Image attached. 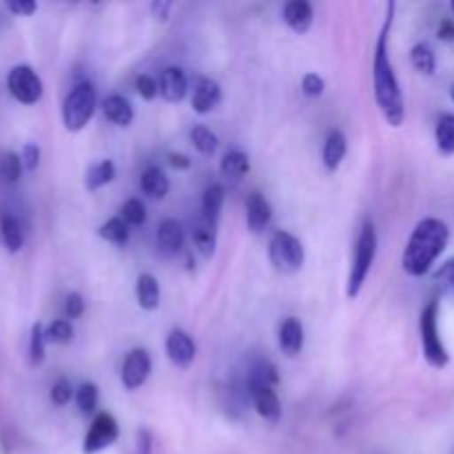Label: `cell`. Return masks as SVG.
I'll return each instance as SVG.
<instances>
[{"label": "cell", "mask_w": 454, "mask_h": 454, "mask_svg": "<svg viewBox=\"0 0 454 454\" xmlns=\"http://www.w3.org/2000/svg\"><path fill=\"white\" fill-rule=\"evenodd\" d=\"M393 13L395 4L390 3L384 27H381L380 35H377L375 60H372V87H375V100L381 115H384V120L390 127L397 129L406 120V102H403L402 87H399L397 74H395L393 60H390L388 53V35L390 27H393Z\"/></svg>", "instance_id": "1"}, {"label": "cell", "mask_w": 454, "mask_h": 454, "mask_svg": "<svg viewBox=\"0 0 454 454\" xmlns=\"http://www.w3.org/2000/svg\"><path fill=\"white\" fill-rule=\"evenodd\" d=\"M448 239H450V229L439 217H424L412 231L411 239L403 251L402 266L411 278H424L430 273L434 262L446 251Z\"/></svg>", "instance_id": "2"}, {"label": "cell", "mask_w": 454, "mask_h": 454, "mask_svg": "<svg viewBox=\"0 0 454 454\" xmlns=\"http://www.w3.org/2000/svg\"><path fill=\"white\" fill-rule=\"evenodd\" d=\"M377 257V231L372 220H366L362 226V233H359L357 247H355V257L353 266H350L348 282H346V295L348 300H355V297L362 293L364 284H366L368 275H371L372 264H375Z\"/></svg>", "instance_id": "3"}, {"label": "cell", "mask_w": 454, "mask_h": 454, "mask_svg": "<svg viewBox=\"0 0 454 454\" xmlns=\"http://www.w3.org/2000/svg\"><path fill=\"white\" fill-rule=\"evenodd\" d=\"M98 106V93L91 82H78L62 102V122L71 133H78L91 122Z\"/></svg>", "instance_id": "4"}, {"label": "cell", "mask_w": 454, "mask_h": 454, "mask_svg": "<svg viewBox=\"0 0 454 454\" xmlns=\"http://www.w3.org/2000/svg\"><path fill=\"white\" fill-rule=\"evenodd\" d=\"M419 335L426 362L437 371L446 368L450 364V355H448L442 341V333H439V300H430L428 306L421 310Z\"/></svg>", "instance_id": "5"}, {"label": "cell", "mask_w": 454, "mask_h": 454, "mask_svg": "<svg viewBox=\"0 0 454 454\" xmlns=\"http://www.w3.org/2000/svg\"><path fill=\"white\" fill-rule=\"evenodd\" d=\"M269 260L279 273L293 275L304 266V244L288 231H275L269 239Z\"/></svg>", "instance_id": "6"}, {"label": "cell", "mask_w": 454, "mask_h": 454, "mask_svg": "<svg viewBox=\"0 0 454 454\" xmlns=\"http://www.w3.org/2000/svg\"><path fill=\"white\" fill-rule=\"evenodd\" d=\"M9 93L20 105H35L43 98V80L29 65H18L7 75Z\"/></svg>", "instance_id": "7"}, {"label": "cell", "mask_w": 454, "mask_h": 454, "mask_svg": "<svg viewBox=\"0 0 454 454\" xmlns=\"http://www.w3.org/2000/svg\"><path fill=\"white\" fill-rule=\"evenodd\" d=\"M120 437V428L118 421H115L114 415L109 412H98L96 419L91 421L89 426L87 434H84V443H82V452L84 454H96L105 448L114 446Z\"/></svg>", "instance_id": "8"}, {"label": "cell", "mask_w": 454, "mask_h": 454, "mask_svg": "<svg viewBox=\"0 0 454 454\" xmlns=\"http://www.w3.org/2000/svg\"><path fill=\"white\" fill-rule=\"evenodd\" d=\"M247 393L262 419L269 421V424H278L282 419V403H279V397L273 386L247 377Z\"/></svg>", "instance_id": "9"}, {"label": "cell", "mask_w": 454, "mask_h": 454, "mask_svg": "<svg viewBox=\"0 0 454 454\" xmlns=\"http://www.w3.org/2000/svg\"><path fill=\"white\" fill-rule=\"evenodd\" d=\"M151 368H153V362H151L149 350L145 348H133L131 353L124 357L122 372H120V380H122V386L127 390H137L146 384L151 375Z\"/></svg>", "instance_id": "10"}, {"label": "cell", "mask_w": 454, "mask_h": 454, "mask_svg": "<svg viewBox=\"0 0 454 454\" xmlns=\"http://www.w3.org/2000/svg\"><path fill=\"white\" fill-rule=\"evenodd\" d=\"M164 348H167V355L173 366L182 368V371L189 368L195 362V355H198V346H195L193 337L186 331H182V328H173L168 333L167 341H164Z\"/></svg>", "instance_id": "11"}, {"label": "cell", "mask_w": 454, "mask_h": 454, "mask_svg": "<svg viewBox=\"0 0 454 454\" xmlns=\"http://www.w3.org/2000/svg\"><path fill=\"white\" fill-rule=\"evenodd\" d=\"M278 344L286 357H297L304 348V324L297 317H286L279 324Z\"/></svg>", "instance_id": "12"}, {"label": "cell", "mask_w": 454, "mask_h": 454, "mask_svg": "<svg viewBox=\"0 0 454 454\" xmlns=\"http://www.w3.org/2000/svg\"><path fill=\"white\" fill-rule=\"evenodd\" d=\"M273 220V207H270L269 200L260 193V191H253L247 198V224L251 233H262L266 226Z\"/></svg>", "instance_id": "13"}, {"label": "cell", "mask_w": 454, "mask_h": 454, "mask_svg": "<svg viewBox=\"0 0 454 454\" xmlns=\"http://www.w3.org/2000/svg\"><path fill=\"white\" fill-rule=\"evenodd\" d=\"M160 96L167 102H182L189 91V80L186 74L180 67H167V69L160 74Z\"/></svg>", "instance_id": "14"}, {"label": "cell", "mask_w": 454, "mask_h": 454, "mask_svg": "<svg viewBox=\"0 0 454 454\" xmlns=\"http://www.w3.org/2000/svg\"><path fill=\"white\" fill-rule=\"evenodd\" d=\"M282 16L284 22H286L295 34H306V31L313 27L315 9L313 4L306 3V0H291V3L284 4Z\"/></svg>", "instance_id": "15"}, {"label": "cell", "mask_w": 454, "mask_h": 454, "mask_svg": "<svg viewBox=\"0 0 454 454\" xmlns=\"http://www.w3.org/2000/svg\"><path fill=\"white\" fill-rule=\"evenodd\" d=\"M222 102V87L211 78H200L193 89V111L200 115L211 114Z\"/></svg>", "instance_id": "16"}, {"label": "cell", "mask_w": 454, "mask_h": 454, "mask_svg": "<svg viewBox=\"0 0 454 454\" xmlns=\"http://www.w3.org/2000/svg\"><path fill=\"white\" fill-rule=\"evenodd\" d=\"M184 242H186V231L180 222L173 220V217H167V220L160 222L158 244L164 253L176 255V253H180L182 248H184Z\"/></svg>", "instance_id": "17"}, {"label": "cell", "mask_w": 454, "mask_h": 454, "mask_svg": "<svg viewBox=\"0 0 454 454\" xmlns=\"http://www.w3.org/2000/svg\"><path fill=\"white\" fill-rule=\"evenodd\" d=\"M346 153H348V140H346V136L340 129H331L326 140H324V167H326L328 171H337V168L341 167V162H344Z\"/></svg>", "instance_id": "18"}, {"label": "cell", "mask_w": 454, "mask_h": 454, "mask_svg": "<svg viewBox=\"0 0 454 454\" xmlns=\"http://www.w3.org/2000/svg\"><path fill=\"white\" fill-rule=\"evenodd\" d=\"M102 111H105V118L109 120L111 124H115V127H129V124L133 122V118H136L131 102L124 96H118V93L106 96L105 100H102Z\"/></svg>", "instance_id": "19"}, {"label": "cell", "mask_w": 454, "mask_h": 454, "mask_svg": "<svg viewBox=\"0 0 454 454\" xmlns=\"http://www.w3.org/2000/svg\"><path fill=\"white\" fill-rule=\"evenodd\" d=\"M140 189H142V193L149 195V198L164 200L167 198L168 189H171V184H168V177L162 168L146 167L145 173H142V177H140Z\"/></svg>", "instance_id": "20"}, {"label": "cell", "mask_w": 454, "mask_h": 454, "mask_svg": "<svg viewBox=\"0 0 454 454\" xmlns=\"http://www.w3.org/2000/svg\"><path fill=\"white\" fill-rule=\"evenodd\" d=\"M136 300L140 309L158 310L160 306V282L151 273H142L136 282Z\"/></svg>", "instance_id": "21"}, {"label": "cell", "mask_w": 454, "mask_h": 454, "mask_svg": "<svg viewBox=\"0 0 454 454\" xmlns=\"http://www.w3.org/2000/svg\"><path fill=\"white\" fill-rule=\"evenodd\" d=\"M224 200H226V191L220 182H215V184H208L207 189H204V195H202V217L204 220L217 226V222H220L222 207H224Z\"/></svg>", "instance_id": "22"}, {"label": "cell", "mask_w": 454, "mask_h": 454, "mask_svg": "<svg viewBox=\"0 0 454 454\" xmlns=\"http://www.w3.org/2000/svg\"><path fill=\"white\" fill-rule=\"evenodd\" d=\"M217 226L207 222L204 217H200L198 222L193 224V231H191V238H193L195 248L202 253L204 257H211L215 253L217 247Z\"/></svg>", "instance_id": "23"}, {"label": "cell", "mask_w": 454, "mask_h": 454, "mask_svg": "<svg viewBox=\"0 0 454 454\" xmlns=\"http://www.w3.org/2000/svg\"><path fill=\"white\" fill-rule=\"evenodd\" d=\"M251 171V162H248V155L244 151H229V153L222 158L220 173L231 182H239L247 173Z\"/></svg>", "instance_id": "24"}, {"label": "cell", "mask_w": 454, "mask_h": 454, "mask_svg": "<svg viewBox=\"0 0 454 454\" xmlns=\"http://www.w3.org/2000/svg\"><path fill=\"white\" fill-rule=\"evenodd\" d=\"M115 180V164L111 160H100L93 164L84 176V186L87 191H100L102 186L111 184Z\"/></svg>", "instance_id": "25"}, {"label": "cell", "mask_w": 454, "mask_h": 454, "mask_svg": "<svg viewBox=\"0 0 454 454\" xmlns=\"http://www.w3.org/2000/svg\"><path fill=\"white\" fill-rule=\"evenodd\" d=\"M98 235H100L105 242L114 244V247H127L129 238H131V231H129V224L122 220V217H111L105 224L98 229Z\"/></svg>", "instance_id": "26"}, {"label": "cell", "mask_w": 454, "mask_h": 454, "mask_svg": "<svg viewBox=\"0 0 454 454\" xmlns=\"http://www.w3.org/2000/svg\"><path fill=\"white\" fill-rule=\"evenodd\" d=\"M0 239H3L4 248L9 253H18L25 244V233H22V226L16 217L12 215H4L0 220Z\"/></svg>", "instance_id": "27"}, {"label": "cell", "mask_w": 454, "mask_h": 454, "mask_svg": "<svg viewBox=\"0 0 454 454\" xmlns=\"http://www.w3.org/2000/svg\"><path fill=\"white\" fill-rule=\"evenodd\" d=\"M434 142L439 153L454 155V114H442L434 127Z\"/></svg>", "instance_id": "28"}, {"label": "cell", "mask_w": 454, "mask_h": 454, "mask_svg": "<svg viewBox=\"0 0 454 454\" xmlns=\"http://www.w3.org/2000/svg\"><path fill=\"white\" fill-rule=\"evenodd\" d=\"M411 62L419 74L433 75L437 71V56L428 43H417L411 51Z\"/></svg>", "instance_id": "29"}, {"label": "cell", "mask_w": 454, "mask_h": 454, "mask_svg": "<svg viewBox=\"0 0 454 454\" xmlns=\"http://www.w3.org/2000/svg\"><path fill=\"white\" fill-rule=\"evenodd\" d=\"M191 142H193L195 149L202 155H207V158H211L217 151V136L211 129L204 127V124H195V127L191 129Z\"/></svg>", "instance_id": "30"}, {"label": "cell", "mask_w": 454, "mask_h": 454, "mask_svg": "<svg viewBox=\"0 0 454 454\" xmlns=\"http://www.w3.org/2000/svg\"><path fill=\"white\" fill-rule=\"evenodd\" d=\"M47 357V337H44V326L43 324H34L31 326V337H29V364L31 366H40Z\"/></svg>", "instance_id": "31"}, {"label": "cell", "mask_w": 454, "mask_h": 454, "mask_svg": "<svg viewBox=\"0 0 454 454\" xmlns=\"http://www.w3.org/2000/svg\"><path fill=\"white\" fill-rule=\"evenodd\" d=\"M98 402H100V393H98V386L91 381H84L80 384V388L75 390V406L82 415H91L96 412Z\"/></svg>", "instance_id": "32"}, {"label": "cell", "mask_w": 454, "mask_h": 454, "mask_svg": "<svg viewBox=\"0 0 454 454\" xmlns=\"http://www.w3.org/2000/svg\"><path fill=\"white\" fill-rule=\"evenodd\" d=\"M248 380L262 381V384H269L275 388V386L279 384L278 368H275V364L269 362V359H260V362L253 364V368L248 371Z\"/></svg>", "instance_id": "33"}, {"label": "cell", "mask_w": 454, "mask_h": 454, "mask_svg": "<svg viewBox=\"0 0 454 454\" xmlns=\"http://www.w3.org/2000/svg\"><path fill=\"white\" fill-rule=\"evenodd\" d=\"M44 337H47V344H69L74 340V326H71L69 319H56V322L49 324L44 328Z\"/></svg>", "instance_id": "34"}, {"label": "cell", "mask_w": 454, "mask_h": 454, "mask_svg": "<svg viewBox=\"0 0 454 454\" xmlns=\"http://www.w3.org/2000/svg\"><path fill=\"white\" fill-rule=\"evenodd\" d=\"M120 217H122L129 226H142L146 222L145 202L137 198L127 200V202L122 204V208H120Z\"/></svg>", "instance_id": "35"}, {"label": "cell", "mask_w": 454, "mask_h": 454, "mask_svg": "<svg viewBox=\"0 0 454 454\" xmlns=\"http://www.w3.org/2000/svg\"><path fill=\"white\" fill-rule=\"evenodd\" d=\"M22 171H25V167H22L20 155L9 151V153H4L3 158H0V177H3L4 182H12L13 184V182L20 180Z\"/></svg>", "instance_id": "36"}, {"label": "cell", "mask_w": 454, "mask_h": 454, "mask_svg": "<svg viewBox=\"0 0 454 454\" xmlns=\"http://www.w3.org/2000/svg\"><path fill=\"white\" fill-rule=\"evenodd\" d=\"M433 278L434 282L442 286V291L446 293V295H454V257L443 262V264L434 270Z\"/></svg>", "instance_id": "37"}, {"label": "cell", "mask_w": 454, "mask_h": 454, "mask_svg": "<svg viewBox=\"0 0 454 454\" xmlns=\"http://www.w3.org/2000/svg\"><path fill=\"white\" fill-rule=\"evenodd\" d=\"M74 397H75V393H74V386H71V381L65 380V377L56 380V384L51 386L53 406H58V408L67 406V403H69Z\"/></svg>", "instance_id": "38"}, {"label": "cell", "mask_w": 454, "mask_h": 454, "mask_svg": "<svg viewBox=\"0 0 454 454\" xmlns=\"http://www.w3.org/2000/svg\"><path fill=\"white\" fill-rule=\"evenodd\" d=\"M136 91H137V96L145 98V100H149V102L155 100V96L160 93L158 80H155L153 75H146V74L137 75V78H136Z\"/></svg>", "instance_id": "39"}, {"label": "cell", "mask_w": 454, "mask_h": 454, "mask_svg": "<svg viewBox=\"0 0 454 454\" xmlns=\"http://www.w3.org/2000/svg\"><path fill=\"white\" fill-rule=\"evenodd\" d=\"M324 89H326V82H324L322 75L306 74L304 78H301V93H304L306 98H319L324 93Z\"/></svg>", "instance_id": "40"}, {"label": "cell", "mask_w": 454, "mask_h": 454, "mask_svg": "<svg viewBox=\"0 0 454 454\" xmlns=\"http://www.w3.org/2000/svg\"><path fill=\"white\" fill-rule=\"evenodd\" d=\"M65 313L69 319H80L84 315V297L80 293H69L65 300Z\"/></svg>", "instance_id": "41"}, {"label": "cell", "mask_w": 454, "mask_h": 454, "mask_svg": "<svg viewBox=\"0 0 454 454\" xmlns=\"http://www.w3.org/2000/svg\"><path fill=\"white\" fill-rule=\"evenodd\" d=\"M20 160H22V167H25V171H35L40 164V146L35 145V142L25 145V149H22V153H20Z\"/></svg>", "instance_id": "42"}, {"label": "cell", "mask_w": 454, "mask_h": 454, "mask_svg": "<svg viewBox=\"0 0 454 454\" xmlns=\"http://www.w3.org/2000/svg\"><path fill=\"white\" fill-rule=\"evenodd\" d=\"M7 9L16 16H31L38 9V3H34V0H9Z\"/></svg>", "instance_id": "43"}, {"label": "cell", "mask_w": 454, "mask_h": 454, "mask_svg": "<svg viewBox=\"0 0 454 454\" xmlns=\"http://www.w3.org/2000/svg\"><path fill=\"white\" fill-rule=\"evenodd\" d=\"M137 454H151L153 450V437H151L149 430H137V443H136Z\"/></svg>", "instance_id": "44"}, {"label": "cell", "mask_w": 454, "mask_h": 454, "mask_svg": "<svg viewBox=\"0 0 454 454\" xmlns=\"http://www.w3.org/2000/svg\"><path fill=\"white\" fill-rule=\"evenodd\" d=\"M171 9L173 3H168V0H155V3H151V13H153L155 18H160V20H168Z\"/></svg>", "instance_id": "45"}, {"label": "cell", "mask_w": 454, "mask_h": 454, "mask_svg": "<svg viewBox=\"0 0 454 454\" xmlns=\"http://www.w3.org/2000/svg\"><path fill=\"white\" fill-rule=\"evenodd\" d=\"M437 35L442 40H446V43H452L454 40V18H443V20L439 22Z\"/></svg>", "instance_id": "46"}, {"label": "cell", "mask_w": 454, "mask_h": 454, "mask_svg": "<svg viewBox=\"0 0 454 454\" xmlns=\"http://www.w3.org/2000/svg\"><path fill=\"white\" fill-rule=\"evenodd\" d=\"M168 162H171V167L176 171H189L191 168V160L182 153H171L168 155Z\"/></svg>", "instance_id": "47"}, {"label": "cell", "mask_w": 454, "mask_h": 454, "mask_svg": "<svg viewBox=\"0 0 454 454\" xmlns=\"http://www.w3.org/2000/svg\"><path fill=\"white\" fill-rule=\"evenodd\" d=\"M450 98H452V102H454V84L450 87Z\"/></svg>", "instance_id": "48"}, {"label": "cell", "mask_w": 454, "mask_h": 454, "mask_svg": "<svg viewBox=\"0 0 454 454\" xmlns=\"http://www.w3.org/2000/svg\"><path fill=\"white\" fill-rule=\"evenodd\" d=\"M450 7H452V12H454V3H452V4H450Z\"/></svg>", "instance_id": "49"}]
</instances>
